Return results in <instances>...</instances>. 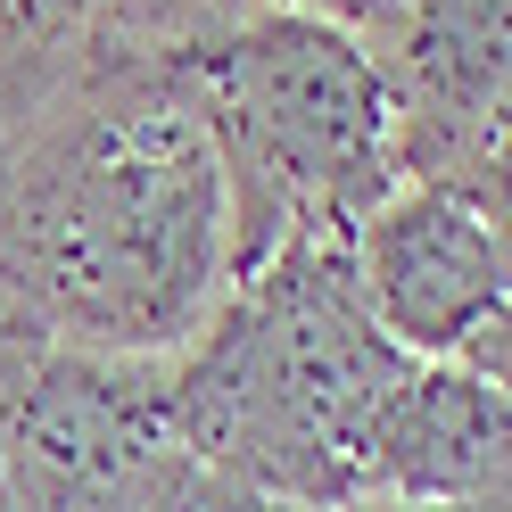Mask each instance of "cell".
<instances>
[{
  "label": "cell",
  "instance_id": "obj_9",
  "mask_svg": "<svg viewBox=\"0 0 512 512\" xmlns=\"http://www.w3.org/2000/svg\"><path fill=\"white\" fill-rule=\"evenodd\" d=\"M149 512H314V504H290V496H265V488H248V479L232 471H207V463H174L166 471V488H157Z\"/></svg>",
  "mask_w": 512,
  "mask_h": 512
},
{
  "label": "cell",
  "instance_id": "obj_10",
  "mask_svg": "<svg viewBox=\"0 0 512 512\" xmlns=\"http://www.w3.org/2000/svg\"><path fill=\"white\" fill-rule=\"evenodd\" d=\"M248 9H273V17H314V25H339V34H372V25H389L397 0H248Z\"/></svg>",
  "mask_w": 512,
  "mask_h": 512
},
{
  "label": "cell",
  "instance_id": "obj_7",
  "mask_svg": "<svg viewBox=\"0 0 512 512\" xmlns=\"http://www.w3.org/2000/svg\"><path fill=\"white\" fill-rule=\"evenodd\" d=\"M512 479V397L463 364H422L397 380L372 446L364 504H446V496H504Z\"/></svg>",
  "mask_w": 512,
  "mask_h": 512
},
{
  "label": "cell",
  "instance_id": "obj_11",
  "mask_svg": "<svg viewBox=\"0 0 512 512\" xmlns=\"http://www.w3.org/2000/svg\"><path fill=\"white\" fill-rule=\"evenodd\" d=\"M356 512H512V496H446V504H356Z\"/></svg>",
  "mask_w": 512,
  "mask_h": 512
},
{
  "label": "cell",
  "instance_id": "obj_8",
  "mask_svg": "<svg viewBox=\"0 0 512 512\" xmlns=\"http://www.w3.org/2000/svg\"><path fill=\"white\" fill-rule=\"evenodd\" d=\"M232 17H248V0H0V133L58 83L116 58L199 50Z\"/></svg>",
  "mask_w": 512,
  "mask_h": 512
},
{
  "label": "cell",
  "instance_id": "obj_2",
  "mask_svg": "<svg viewBox=\"0 0 512 512\" xmlns=\"http://www.w3.org/2000/svg\"><path fill=\"white\" fill-rule=\"evenodd\" d=\"M405 372L413 356L364 314L347 248H281L232 281L207 331L166 364V430L207 471L356 512Z\"/></svg>",
  "mask_w": 512,
  "mask_h": 512
},
{
  "label": "cell",
  "instance_id": "obj_5",
  "mask_svg": "<svg viewBox=\"0 0 512 512\" xmlns=\"http://www.w3.org/2000/svg\"><path fill=\"white\" fill-rule=\"evenodd\" d=\"M347 265H356L364 314L405 356L463 364V372L504 389V364H512V347H504V314H512L504 207H479L463 190L405 182L356 232Z\"/></svg>",
  "mask_w": 512,
  "mask_h": 512
},
{
  "label": "cell",
  "instance_id": "obj_12",
  "mask_svg": "<svg viewBox=\"0 0 512 512\" xmlns=\"http://www.w3.org/2000/svg\"><path fill=\"white\" fill-rule=\"evenodd\" d=\"M0 512H9V496H0Z\"/></svg>",
  "mask_w": 512,
  "mask_h": 512
},
{
  "label": "cell",
  "instance_id": "obj_6",
  "mask_svg": "<svg viewBox=\"0 0 512 512\" xmlns=\"http://www.w3.org/2000/svg\"><path fill=\"white\" fill-rule=\"evenodd\" d=\"M364 50L397 108V174L504 207L512 0H397Z\"/></svg>",
  "mask_w": 512,
  "mask_h": 512
},
{
  "label": "cell",
  "instance_id": "obj_13",
  "mask_svg": "<svg viewBox=\"0 0 512 512\" xmlns=\"http://www.w3.org/2000/svg\"><path fill=\"white\" fill-rule=\"evenodd\" d=\"M0 323H9V314H0Z\"/></svg>",
  "mask_w": 512,
  "mask_h": 512
},
{
  "label": "cell",
  "instance_id": "obj_3",
  "mask_svg": "<svg viewBox=\"0 0 512 512\" xmlns=\"http://www.w3.org/2000/svg\"><path fill=\"white\" fill-rule=\"evenodd\" d=\"M190 83L232 182L240 273L281 248H356L405 190L389 83L339 25L248 9L190 50Z\"/></svg>",
  "mask_w": 512,
  "mask_h": 512
},
{
  "label": "cell",
  "instance_id": "obj_1",
  "mask_svg": "<svg viewBox=\"0 0 512 512\" xmlns=\"http://www.w3.org/2000/svg\"><path fill=\"white\" fill-rule=\"evenodd\" d=\"M232 281V182L190 50L91 67L0 133V331L182 356Z\"/></svg>",
  "mask_w": 512,
  "mask_h": 512
},
{
  "label": "cell",
  "instance_id": "obj_4",
  "mask_svg": "<svg viewBox=\"0 0 512 512\" xmlns=\"http://www.w3.org/2000/svg\"><path fill=\"white\" fill-rule=\"evenodd\" d=\"M174 356H100L0 331V496L9 512H149L182 446L166 430Z\"/></svg>",
  "mask_w": 512,
  "mask_h": 512
}]
</instances>
